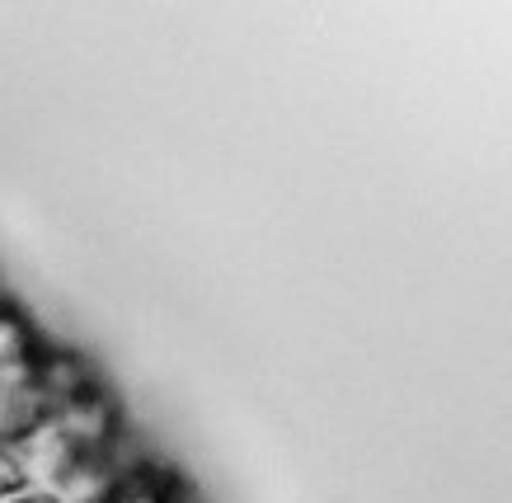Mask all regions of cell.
<instances>
[{
  "label": "cell",
  "instance_id": "6da1fadb",
  "mask_svg": "<svg viewBox=\"0 0 512 503\" xmlns=\"http://www.w3.org/2000/svg\"><path fill=\"white\" fill-rule=\"evenodd\" d=\"M52 424L62 428L85 456H118L127 447L123 409H118V400H113V391L104 381H94L85 395H76L66 409H57Z\"/></svg>",
  "mask_w": 512,
  "mask_h": 503
},
{
  "label": "cell",
  "instance_id": "7a4b0ae2",
  "mask_svg": "<svg viewBox=\"0 0 512 503\" xmlns=\"http://www.w3.org/2000/svg\"><path fill=\"white\" fill-rule=\"evenodd\" d=\"M94 367L80 353H71V348H57V344H43V353H38V362H33V386H38V400H43L47 419L57 414V409H66L76 395H85L94 386Z\"/></svg>",
  "mask_w": 512,
  "mask_h": 503
},
{
  "label": "cell",
  "instance_id": "3957f363",
  "mask_svg": "<svg viewBox=\"0 0 512 503\" xmlns=\"http://www.w3.org/2000/svg\"><path fill=\"white\" fill-rule=\"evenodd\" d=\"M43 344H47V339L33 330V325L15 311V306H5V311H0V377L29 372L33 358L43 353Z\"/></svg>",
  "mask_w": 512,
  "mask_h": 503
},
{
  "label": "cell",
  "instance_id": "277c9868",
  "mask_svg": "<svg viewBox=\"0 0 512 503\" xmlns=\"http://www.w3.org/2000/svg\"><path fill=\"white\" fill-rule=\"evenodd\" d=\"M174 480H179V471L156 466V461H146V456H132L123 480L113 485V494L104 503H165V494H170Z\"/></svg>",
  "mask_w": 512,
  "mask_h": 503
},
{
  "label": "cell",
  "instance_id": "5b68a950",
  "mask_svg": "<svg viewBox=\"0 0 512 503\" xmlns=\"http://www.w3.org/2000/svg\"><path fill=\"white\" fill-rule=\"evenodd\" d=\"M165 503H202V499L193 494V485H188L184 475H179V480L170 485V494H165Z\"/></svg>",
  "mask_w": 512,
  "mask_h": 503
},
{
  "label": "cell",
  "instance_id": "8992f818",
  "mask_svg": "<svg viewBox=\"0 0 512 503\" xmlns=\"http://www.w3.org/2000/svg\"><path fill=\"white\" fill-rule=\"evenodd\" d=\"M0 503H57L52 494H38V489H15V494H5Z\"/></svg>",
  "mask_w": 512,
  "mask_h": 503
}]
</instances>
